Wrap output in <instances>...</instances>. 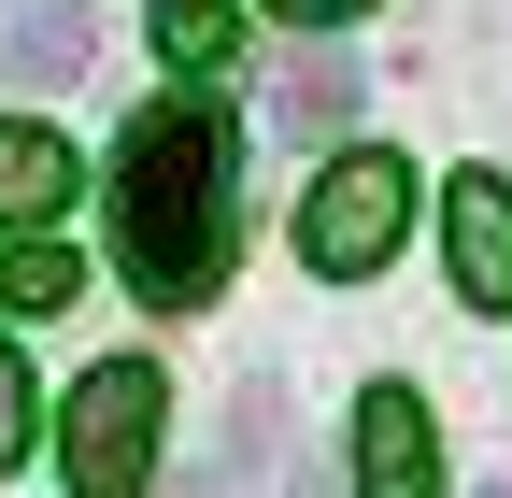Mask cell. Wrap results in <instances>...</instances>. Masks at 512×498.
Here are the masks:
<instances>
[{
    "label": "cell",
    "instance_id": "6",
    "mask_svg": "<svg viewBox=\"0 0 512 498\" xmlns=\"http://www.w3.org/2000/svg\"><path fill=\"white\" fill-rule=\"evenodd\" d=\"M57 200H72V143L15 114V129H0V228H43Z\"/></svg>",
    "mask_w": 512,
    "mask_h": 498
},
{
    "label": "cell",
    "instance_id": "13",
    "mask_svg": "<svg viewBox=\"0 0 512 498\" xmlns=\"http://www.w3.org/2000/svg\"><path fill=\"white\" fill-rule=\"evenodd\" d=\"M498 498H512V484H498Z\"/></svg>",
    "mask_w": 512,
    "mask_h": 498
},
{
    "label": "cell",
    "instance_id": "12",
    "mask_svg": "<svg viewBox=\"0 0 512 498\" xmlns=\"http://www.w3.org/2000/svg\"><path fill=\"white\" fill-rule=\"evenodd\" d=\"M271 15H313V29H342V15H370V0H271Z\"/></svg>",
    "mask_w": 512,
    "mask_h": 498
},
{
    "label": "cell",
    "instance_id": "1",
    "mask_svg": "<svg viewBox=\"0 0 512 498\" xmlns=\"http://www.w3.org/2000/svg\"><path fill=\"white\" fill-rule=\"evenodd\" d=\"M228 228H242V129L214 100H143L114 143V257L128 285L185 314V299L228 285Z\"/></svg>",
    "mask_w": 512,
    "mask_h": 498
},
{
    "label": "cell",
    "instance_id": "8",
    "mask_svg": "<svg viewBox=\"0 0 512 498\" xmlns=\"http://www.w3.org/2000/svg\"><path fill=\"white\" fill-rule=\"evenodd\" d=\"M228 43H242L228 0H157V57L171 72H228Z\"/></svg>",
    "mask_w": 512,
    "mask_h": 498
},
{
    "label": "cell",
    "instance_id": "3",
    "mask_svg": "<svg viewBox=\"0 0 512 498\" xmlns=\"http://www.w3.org/2000/svg\"><path fill=\"white\" fill-rule=\"evenodd\" d=\"M399 228H413V171L356 143V157H328V185L299 200V257L328 271V285H356V271L399 257Z\"/></svg>",
    "mask_w": 512,
    "mask_h": 498
},
{
    "label": "cell",
    "instance_id": "4",
    "mask_svg": "<svg viewBox=\"0 0 512 498\" xmlns=\"http://www.w3.org/2000/svg\"><path fill=\"white\" fill-rule=\"evenodd\" d=\"M441 257H456L470 314H512V171H456L441 185Z\"/></svg>",
    "mask_w": 512,
    "mask_h": 498
},
{
    "label": "cell",
    "instance_id": "11",
    "mask_svg": "<svg viewBox=\"0 0 512 498\" xmlns=\"http://www.w3.org/2000/svg\"><path fill=\"white\" fill-rule=\"evenodd\" d=\"M15 456H29V356L0 342V470H15Z\"/></svg>",
    "mask_w": 512,
    "mask_h": 498
},
{
    "label": "cell",
    "instance_id": "5",
    "mask_svg": "<svg viewBox=\"0 0 512 498\" xmlns=\"http://www.w3.org/2000/svg\"><path fill=\"white\" fill-rule=\"evenodd\" d=\"M356 498H441V427H427L413 385L356 399Z\"/></svg>",
    "mask_w": 512,
    "mask_h": 498
},
{
    "label": "cell",
    "instance_id": "7",
    "mask_svg": "<svg viewBox=\"0 0 512 498\" xmlns=\"http://www.w3.org/2000/svg\"><path fill=\"white\" fill-rule=\"evenodd\" d=\"M342 114H356V72H342V57H299V72L271 86V129H285V143H313V129H342Z\"/></svg>",
    "mask_w": 512,
    "mask_h": 498
},
{
    "label": "cell",
    "instance_id": "9",
    "mask_svg": "<svg viewBox=\"0 0 512 498\" xmlns=\"http://www.w3.org/2000/svg\"><path fill=\"white\" fill-rule=\"evenodd\" d=\"M72 299V242H15L0 257V314H57Z\"/></svg>",
    "mask_w": 512,
    "mask_h": 498
},
{
    "label": "cell",
    "instance_id": "10",
    "mask_svg": "<svg viewBox=\"0 0 512 498\" xmlns=\"http://www.w3.org/2000/svg\"><path fill=\"white\" fill-rule=\"evenodd\" d=\"M15 57L29 72H86V15L72 0H15Z\"/></svg>",
    "mask_w": 512,
    "mask_h": 498
},
{
    "label": "cell",
    "instance_id": "2",
    "mask_svg": "<svg viewBox=\"0 0 512 498\" xmlns=\"http://www.w3.org/2000/svg\"><path fill=\"white\" fill-rule=\"evenodd\" d=\"M157 413H171L157 356H100L86 385H72V413H57V470H72V498H143V470H157Z\"/></svg>",
    "mask_w": 512,
    "mask_h": 498
}]
</instances>
